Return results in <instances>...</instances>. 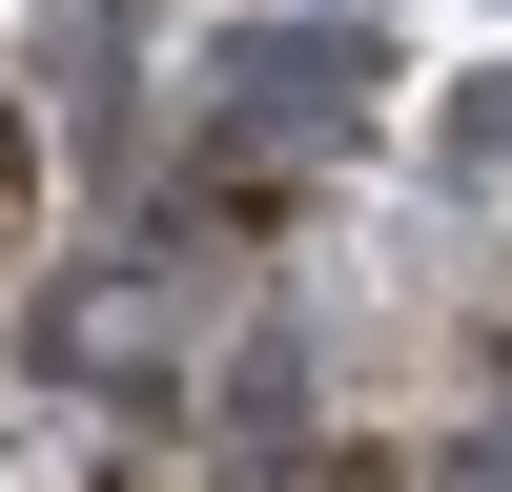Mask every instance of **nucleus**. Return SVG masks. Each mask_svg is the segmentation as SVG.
Instances as JSON below:
<instances>
[{
	"mask_svg": "<svg viewBox=\"0 0 512 492\" xmlns=\"http://www.w3.org/2000/svg\"><path fill=\"white\" fill-rule=\"evenodd\" d=\"M21 369L41 390H164L185 369V246H123V267L21 287Z\"/></svg>",
	"mask_w": 512,
	"mask_h": 492,
	"instance_id": "1",
	"label": "nucleus"
},
{
	"mask_svg": "<svg viewBox=\"0 0 512 492\" xmlns=\"http://www.w3.org/2000/svg\"><path fill=\"white\" fill-rule=\"evenodd\" d=\"M369 103H390V41L369 21H246L205 62V123L226 144H369Z\"/></svg>",
	"mask_w": 512,
	"mask_h": 492,
	"instance_id": "2",
	"label": "nucleus"
},
{
	"mask_svg": "<svg viewBox=\"0 0 512 492\" xmlns=\"http://www.w3.org/2000/svg\"><path fill=\"white\" fill-rule=\"evenodd\" d=\"M328 21H390V0H328Z\"/></svg>",
	"mask_w": 512,
	"mask_h": 492,
	"instance_id": "5",
	"label": "nucleus"
},
{
	"mask_svg": "<svg viewBox=\"0 0 512 492\" xmlns=\"http://www.w3.org/2000/svg\"><path fill=\"white\" fill-rule=\"evenodd\" d=\"M451 144H472V164H512V82H472V123H451Z\"/></svg>",
	"mask_w": 512,
	"mask_h": 492,
	"instance_id": "4",
	"label": "nucleus"
},
{
	"mask_svg": "<svg viewBox=\"0 0 512 492\" xmlns=\"http://www.w3.org/2000/svg\"><path fill=\"white\" fill-rule=\"evenodd\" d=\"M21 226H41V123L0 103V246H21Z\"/></svg>",
	"mask_w": 512,
	"mask_h": 492,
	"instance_id": "3",
	"label": "nucleus"
}]
</instances>
